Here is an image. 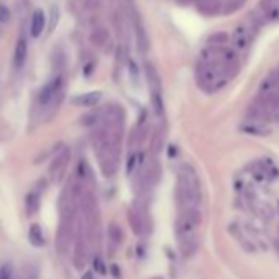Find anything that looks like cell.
I'll use <instances>...</instances> for the list:
<instances>
[{
  "instance_id": "6da1fadb",
  "label": "cell",
  "mask_w": 279,
  "mask_h": 279,
  "mask_svg": "<svg viewBox=\"0 0 279 279\" xmlns=\"http://www.w3.org/2000/svg\"><path fill=\"white\" fill-rule=\"evenodd\" d=\"M238 71V56L233 48L207 46L202 49L197 62V84L207 92L225 87Z\"/></svg>"
},
{
  "instance_id": "7a4b0ae2",
  "label": "cell",
  "mask_w": 279,
  "mask_h": 279,
  "mask_svg": "<svg viewBox=\"0 0 279 279\" xmlns=\"http://www.w3.org/2000/svg\"><path fill=\"white\" fill-rule=\"evenodd\" d=\"M178 200L181 204V209L189 207H197L200 200V182L197 178L196 171L186 164L179 174L178 182Z\"/></svg>"
},
{
  "instance_id": "3957f363",
  "label": "cell",
  "mask_w": 279,
  "mask_h": 279,
  "mask_svg": "<svg viewBox=\"0 0 279 279\" xmlns=\"http://www.w3.org/2000/svg\"><path fill=\"white\" fill-rule=\"evenodd\" d=\"M256 33V21L253 19H246L243 20L241 23L237 25V28L233 30L230 41H232V48L235 49L237 53H243L250 48L251 41L255 38Z\"/></svg>"
},
{
  "instance_id": "277c9868",
  "label": "cell",
  "mask_w": 279,
  "mask_h": 279,
  "mask_svg": "<svg viewBox=\"0 0 279 279\" xmlns=\"http://www.w3.org/2000/svg\"><path fill=\"white\" fill-rule=\"evenodd\" d=\"M145 73H146L148 85H150L151 102H153V107H155V112L158 115H163V97H161V79H159V74H158L156 67L153 66L151 62H146Z\"/></svg>"
},
{
  "instance_id": "5b68a950",
  "label": "cell",
  "mask_w": 279,
  "mask_h": 279,
  "mask_svg": "<svg viewBox=\"0 0 279 279\" xmlns=\"http://www.w3.org/2000/svg\"><path fill=\"white\" fill-rule=\"evenodd\" d=\"M128 13H130V25L133 28V33H135V38H137V46L141 53L148 51V35H146V30H145V25L141 21V17L135 7V3L130 0L128 3Z\"/></svg>"
},
{
  "instance_id": "8992f818",
  "label": "cell",
  "mask_w": 279,
  "mask_h": 279,
  "mask_svg": "<svg viewBox=\"0 0 279 279\" xmlns=\"http://www.w3.org/2000/svg\"><path fill=\"white\" fill-rule=\"evenodd\" d=\"M61 87H62V76H56V78H53L41 89V92H40V96H38L40 105H43V107L49 105V103H51L58 96H60Z\"/></svg>"
},
{
  "instance_id": "52a82bcc",
  "label": "cell",
  "mask_w": 279,
  "mask_h": 279,
  "mask_svg": "<svg viewBox=\"0 0 279 279\" xmlns=\"http://www.w3.org/2000/svg\"><path fill=\"white\" fill-rule=\"evenodd\" d=\"M67 163H69V150H62L60 155L56 156L55 161L51 163V168H49V174H51V179L55 182L61 181V176L64 174V169Z\"/></svg>"
},
{
  "instance_id": "ba28073f",
  "label": "cell",
  "mask_w": 279,
  "mask_h": 279,
  "mask_svg": "<svg viewBox=\"0 0 279 279\" xmlns=\"http://www.w3.org/2000/svg\"><path fill=\"white\" fill-rule=\"evenodd\" d=\"M44 26H46V17H44V12L41 8H37L31 15V23H30V33L33 38L41 37Z\"/></svg>"
},
{
  "instance_id": "9c48e42d",
  "label": "cell",
  "mask_w": 279,
  "mask_h": 279,
  "mask_svg": "<svg viewBox=\"0 0 279 279\" xmlns=\"http://www.w3.org/2000/svg\"><path fill=\"white\" fill-rule=\"evenodd\" d=\"M102 99V94L99 91H94V92H85V94H80V96L74 97L73 99V103L74 105H79V107H96Z\"/></svg>"
},
{
  "instance_id": "30bf717a",
  "label": "cell",
  "mask_w": 279,
  "mask_h": 279,
  "mask_svg": "<svg viewBox=\"0 0 279 279\" xmlns=\"http://www.w3.org/2000/svg\"><path fill=\"white\" fill-rule=\"evenodd\" d=\"M26 53H28V43H26L25 37H20L19 41H17V46H15V67L20 69V67L25 64Z\"/></svg>"
},
{
  "instance_id": "8fae6325",
  "label": "cell",
  "mask_w": 279,
  "mask_h": 279,
  "mask_svg": "<svg viewBox=\"0 0 279 279\" xmlns=\"http://www.w3.org/2000/svg\"><path fill=\"white\" fill-rule=\"evenodd\" d=\"M109 40H110V35H109V31H107L103 26H97L96 30H92V33H91V41L94 46H97V48H105V44L109 43Z\"/></svg>"
},
{
  "instance_id": "7c38bea8",
  "label": "cell",
  "mask_w": 279,
  "mask_h": 279,
  "mask_svg": "<svg viewBox=\"0 0 279 279\" xmlns=\"http://www.w3.org/2000/svg\"><path fill=\"white\" fill-rule=\"evenodd\" d=\"M28 237H30L31 245H35V246H43L44 245V237H43L41 227H40L38 223H35V225H31V227H30Z\"/></svg>"
},
{
  "instance_id": "4fadbf2b",
  "label": "cell",
  "mask_w": 279,
  "mask_h": 279,
  "mask_svg": "<svg viewBox=\"0 0 279 279\" xmlns=\"http://www.w3.org/2000/svg\"><path fill=\"white\" fill-rule=\"evenodd\" d=\"M110 238H112V241H114L115 245H119L120 240H121V232H120V228L117 227L115 223L110 225Z\"/></svg>"
},
{
  "instance_id": "5bb4252c",
  "label": "cell",
  "mask_w": 279,
  "mask_h": 279,
  "mask_svg": "<svg viewBox=\"0 0 279 279\" xmlns=\"http://www.w3.org/2000/svg\"><path fill=\"white\" fill-rule=\"evenodd\" d=\"M8 20H10V10L0 3V23H7Z\"/></svg>"
},
{
  "instance_id": "9a60e30c",
  "label": "cell",
  "mask_w": 279,
  "mask_h": 279,
  "mask_svg": "<svg viewBox=\"0 0 279 279\" xmlns=\"http://www.w3.org/2000/svg\"><path fill=\"white\" fill-rule=\"evenodd\" d=\"M0 279H12V266L10 264H3L0 268Z\"/></svg>"
},
{
  "instance_id": "2e32d148",
  "label": "cell",
  "mask_w": 279,
  "mask_h": 279,
  "mask_svg": "<svg viewBox=\"0 0 279 279\" xmlns=\"http://www.w3.org/2000/svg\"><path fill=\"white\" fill-rule=\"evenodd\" d=\"M56 23H58V8L53 7V19H51V26H49V30H55Z\"/></svg>"
},
{
  "instance_id": "e0dca14e",
  "label": "cell",
  "mask_w": 279,
  "mask_h": 279,
  "mask_svg": "<svg viewBox=\"0 0 279 279\" xmlns=\"http://www.w3.org/2000/svg\"><path fill=\"white\" fill-rule=\"evenodd\" d=\"M179 3H182V5H186V3H192V2H196V0H178Z\"/></svg>"
}]
</instances>
